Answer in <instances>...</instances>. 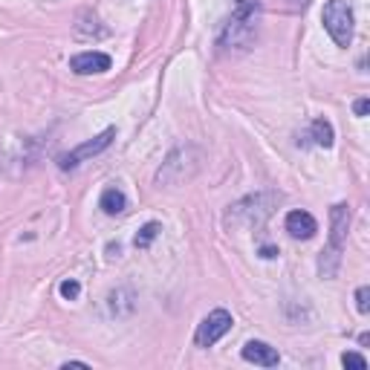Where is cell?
I'll use <instances>...</instances> for the list:
<instances>
[{
    "mask_svg": "<svg viewBox=\"0 0 370 370\" xmlns=\"http://www.w3.org/2000/svg\"><path fill=\"white\" fill-rule=\"evenodd\" d=\"M287 231L295 240H310V238H315L318 223H315V217L310 211H290L287 214Z\"/></svg>",
    "mask_w": 370,
    "mask_h": 370,
    "instance_id": "8",
    "label": "cell"
},
{
    "mask_svg": "<svg viewBox=\"0 0 370 370\" xmlns=\"http://www.w3.org/2000/svg\"><path fill=\"white\" fill-rule=\"evenodd\" d=\"M113 136H116V127H107V130H102L99 136H92L90 142H84V145H78V148H73L70 154H64V157H58V165L64 168V171H70V168H75V165H81V162H87L90 157H96V154H102L110 142H113Z\"/></svg>",
    "mask_w": 370,
    "mask_h": 370,
    "instance_id": "6",
    "label": "cell"
},
{
    "mask_svg": "<svg viewBox=\"0 0 370 370\" xmlns=\"http://www.w3.org/2000/svg\"><path fill=\"white\" fill-rule=\"evenodd\" d=\"M321 18H324V29L330 32V38L339 46H350V41H353V9H350L347 0H327Z\"/></svg>",
    "mask_w": 370,
    "mask_h": 370,
    "instance_id": "4",
    "label": "cell"
},
{
    "mask_svg": "<svg viewBox=\"0 0 370 370\" xmlns=\"http://www.w3.org/2000/svg\"><path fill=\"white\" fill-rule=\"evenodd\" d=\"M240 356L252 364H260V367H278V361H281V356H278L275 347H269L266 342H246Z\"/></svg>",
    "mask_w": 370,
    "mask_h": 370,
    "instance_id": "9",
    "label": "cell"
},
{
    "mask_svg": "<svg viewBox=\"0 0 370 370\" xmlns=\"http://www.w3.org/2000/svg\"><path fill=\"white\" fill-rule=\"evenodd\" d=\"M110 56L105 53H78L70 58V70L78 73V75H92V73H105L110 70Z\"/></svg>",
    "mask_w": 370,
    "mask_h": 370,
    "instance_id": "7",
    "label": "cell"
},
{
    "mask_svg": "<svg viewBox=\"0 0 370 370\" xmlns=\"http://www.w3.org/2000/svg\"><path fill=\"white\" fill-rule=\"evenodd\" d=\"M307 4H310V0H290V6H292V9H304Z\"/></svg>",
    "mask_w": 370,
    "mask_h": 370,
    "instance_id": "18",
    "label": "cell"
},
{
    "mask_svg": "<svg viewBox=\"0 0 370 370\" xmlns=\"http://www.w3.org/2000/svg\"><path fill=\"white\" fill-rule=\"evenodd\" d=\"M342 364H344V367L364 370V367H367V359H364V356H359V353H344V356H342Z\"/></svg>",
    "mask_w": 370,
    "mask_h": 370,
    "instance_id": "15",
    "label": "cell"
},
{
    "mask_svg": "<svg viewBox=\"0 0 370 370\" xmlns=\"http://www.w3.org/2000/svg\"><path fill=\"white\" fill-rule=\"evenodd\" d=\"M58 290H61V295H64L67 301H75V298L81 295V284H78V281H61Z\"/></svg>",
    "mask_w": 370,
    "mask_h": 370,
    "instance_id": "13",
    "label": "cell"
},
{
    "mask_svg": "<svg viewBox=\"0 0 370 370\" xmlns=\"http://www.w3.org/2000/svg\"><path fill=\"white\" fill-rule=\"evenodd\" d=\"M64 367H90V364H87V361H67Z\"/></svg>",
    "mask_w": 370,
    "mask_h": 370,
    "instance_id": "19",
    "label": "cell"
},
{
    "mask_svg": "<svg viewBox=\"0 0 370 370\" xmlns=\"http://www.w3.org/2000/svg\"><path fill=\"white\" fill-rule=\"evenodd\" d=\"M99 208H102L105 214H110V217L122 214V211L127 208L125 191H119V189H105V191H102V200H99Z\"/></svg>",
    "mask_w": 370,
    "mask_h": 370,
    "instance_id": "10",
    "label": "cell"
},
{
    "mask_svg": "<svg viewBox=\"0 0 370 370\" xmlns=\"http://www.w3.org/2000/svg\"><path fill=\"white\" fill-rule=\"evenodd\" d=\"M162 231V226L157 223V220H151V223H145L142 228H139V235H136V240H133V246L136 249H148L154 240H157V235Z\"/></svg>",
    "mask_w": 370,
    "mask_h": 370,
    "instance_id": "12",
    "label": "cell"
},
{
    "mask_svg": "<svg viewBox=\"0 0 370 370\" xmlns=\"http://www.w3.org/2000/svg\"><path fill=\"white\" fill-rule=\"evenodd\" d=\"M260 255H263V258H275V255H278V249H275V246H263V249H260Z\"/></svg>",
    "mask_w": 370,
    "mask_h": 370,
    "instance_id": "17",
    "label": "cell"
},
{
    "mask_svg": "<svg viewBox=\"0 0 370 370\" xmlns=\"http://www.w3.org/2000/svg\"><path fill=\"white\" fill-rule=\"evenodd\" d=\"M231 312H226V310H214V312H208L203 321H200V327H197V333H194V344L197 347H211V344H217L228 330H231Z\"/></svg>",
    "mask_w": 370,
    "mask_h": 370,
    "instance_id": "5",
    "label": "cell"
},
{
    "mask_svg": "<svg viewBox=\"0 0 370 370\" xmlns=\"http://www.w3.org/2000/svg\"><path fill=\"white\" fill-rule=\"evenodd\" d=\"M278 203H281V194H275V191H260V194L243 197L240 203L228 206L226 226H231V228H258L278 208Z\"/></svg>",
    "mask_w": 370,
    "mask_h": 370,
    "instance_id": "1",
    "label": "cell"
},
{
    "mask_svg": "<svg viewBox=\"0 0 370 370\" xmlns=\"http://www.w3.org/2000/svg\"><path fill=\"white\" fill-rule=\"evenodd\" d=\"M333 125L327 122V119H315L312 122V139H315V145H321V148H330L333 145Z\"/></svg>",
    "mask_w": 370,
    "mask_h": 370,
    "instance_id": "11",
    "label": "cell"
},
{
    "mask_svg": "<svg viewBox=\"0 0 370 370\" xmlns=\"http://www.w3.org/2000/svg\"><path fill=\"white\" fill-rule=\"evenodd\" d=\"M347 226H350V206L339 203L330 208V243L318 258V272L321 278H336L339 266H342V249H344V238H347Z\"/></svg>",
    "mask_w": 370,
    "mask_h": 370,
    "instance_id": "2",
    "label": "cell"
},
{
    "mask_svg": "<svg viewBox=\"0 0 370 370\" xmlns=\"http://www.w3.org/2000/svg\"><path fill=\"white\" fill-rule=\"evenodd\" d=\"M367 110H370V102H367V99H359V102L353 105V113H356V116H367Z\"/></svg>",
    "mask_w": 370,
    "mask_h": 370,
    "instance_id": "16",
    "label": "cell"
},
{
    "mask_svg": "<svg viewBox=\"0 0 370 370\" xmlns=\"http://www.w3.org/2000/svg\"><path fill=\"white\" fill-rule=\"evenodd\" d=\"M356 310H359L361 315L370 310V290H367V287H359V290H356Z\"/></svg>",
    "mask_w": 370,
    "mask_h": 370,
    "instance_id": "14",
    "label": "cell"
},
{
    "mask_svg": "<svg viewBox=\"0 0 370 370\" xmlns=\"http://www.w3.org/2000/svg\"><path fill=\"white\" fill-rule=\"evenodd\" d=\"M258 15H260L258 0H238L235 15L228 18L220 35V46H226V50H231V46H249L258 29Z\"/></svg>",
    "mask_w": 370,
    "mask_h": 370,
    "instance_id": "3",
    "label": "cell"
}]
</instances>
